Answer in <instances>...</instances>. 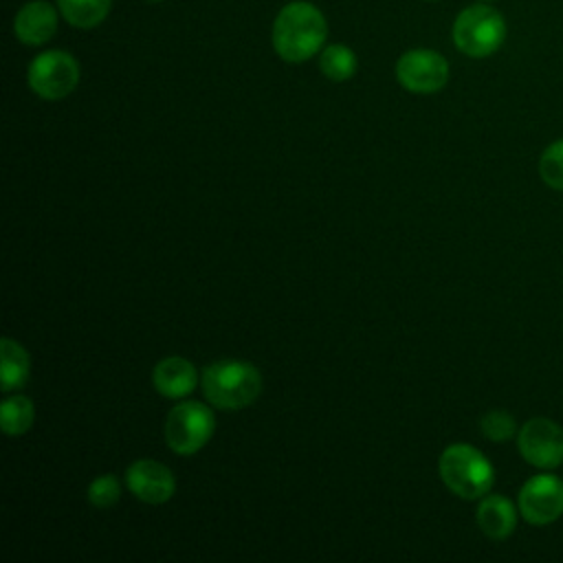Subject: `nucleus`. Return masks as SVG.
<instances>
[{"mask_svg": "<svg viewBox=\"0 0 563 563\" xmlns=\"http://www.w3.org/2000/svg\"><path fill=\"white\" fill-rule=\"evenodd\" d=\"M328 24L323 13L303 0L288 2L273 22V48L290 64L310 59L325 42Z\"/></svg>", "mask_w": 563, "mask_h": 563, "instance_id": "f257e3e1", "label": "nucleus"}, {"mask_svg": "<svg viewBox=\"0 0 563 563\" xmlns=\"http://www.w3.org/2000/svg\"><path fill=\"white\" fill-rule=\"evenodd\" d=\"M205 398L218 409H244L262 394V374L246 361H216L202 369Z\"/></svg>", "mask_w": 563, "mask_h": 563, "instance_id": "f03ea898", "label": "nucleus"}, {"mask_svg": "<svg viewBox=\"0 0 563 563\" xmlns=\"http://www.w3.org/2000/svg\"><path fill=\"white\" fill-rule=\"evenodd\" d=\"M440 479L462 499H482L495 482V468L488 457L471 444H451L438 460Z\"/></svg>", "mask_w": 563, "mask_h": 563, "instance_id": "7ed1b4c3", "label": "nucleus"}, {"mask_svg": "<svg viewBox=\"0 0 563 563\" xmlns=\"http://www.w3.org/2000/svg\"><path fill=\"white\" fill-rule=\"evenodd\" d=\"M504 40L506 20L488 4L466 7L453 22V44L468 57H488Z\"/></svg>", "mask_w": 563, "mask_h": 563, "instance_id": "20e7f679", "label": "nucleus"}, {"mask_svg": "<svg viewBox=\"0 0 563 563\" xmlns=\"http://www.w3.org/2000/svg\"><path fill=\"white\" fill-rule=\"evenodd\" d=\"M213 411L196 400L176 405L165 420L167 446L178 455H191L200 451L213 435Z\"/></svg>", "mask_w": 563, "mask_h": 563, "instance_id": "39448f33", "label": "nucleus"}, {"mask_svg": "<svg viewBox=\"0 0 563 563\" xmlns=\"http://www.w3.org/2000/svg\"><path fill=\"white\" fill-rule=\"evenodd\" d=\"M29 88L48 101L68 97L79 81V64L66 51H44L29 64Z\"/></svg>", "mask_w": 563, "mask_h": 563, "instance_id": "423d86ee", "label": "nucleus"}, {"mask_svg": "<svg viewBox=\"0 0 563 563\" xmlns=\"http://www.w3.org/2000/svg\"><path fill=\"white\" fill-rule=\"evenodd\" d=\"M517 449L521 457L543 471L563 464V427L550 418H530L517 431Z\"/></svg>", "mask_w": 563, "mask_h": 563, "instance_id": "0eeeda50", "label": "nucleus"}, {"mask_svg": "<svg viewBox=\"0 0 563 563\" xmlns=\"http://www.w3.org/2000/svg\"><path fill=\"white\" fill-rule=\"evenodd\" d=\"M517 508L532 526L554 523L563 515V479L552 473L532 475L519 488Z\"/></svg>", "mask_w": 563, "mask_h": 563, "instance_id": "6e6552de", "label": "nucleus"}, {"mask_svg": "<svg viewBox=\"0 0 563 563\" xmlns=\"http://www.w3.org/2000/svg\"><path fill=\"white\" fill-rule=\"evenodd\" d=\"M396 79L409 92L431 95L442 90L449 81V64L431 48H413L398 57Z\"/></svg>", "mask_w": 563, "mask_h": 563, "instance_id": "1a4fd4ad", "label": "nucleus"}, {"mask_svg": "<svg viewBox=\"0 0 563 563\" xmlns=\"http://www.w3.org/2000/svg\"><path fill=\"white\" fill-rule=\"evenodd\" d=\"M125 484L136 499L152 506L165 504L167 499H172L176 490L174 473L163 462H156L150 457L136 460L128 466Z\"/></svg>", "mask_w": 563, "mask_h": 563, "instance_id": "9d476101", "label": "nucleus"}, {"mask_svg": "<svg viewBox=\"0 0 563 563\" xmlns=\"http://www.w3.org/2000/svg\"><path fill=\"white\" fill-rule=\"evenodd\" d=\"M15 37L26 46H40L48 42L57 31V11L46 0L26 2L13 20Z\"/></svg>", "mask_w": 563, "mask_h": 563, "instance_id": "9b49d317", "label": "nucleus"}, {"mask_svg": "<svg viewBox=\"0 0 563 563\" xmlns=\"http://www.w3.org/2000/svg\"><path fill=\"white\" fill-rule=\"evenodd\" d=\"M196 367L183 356H167L154 365L152 385L165 398H183L196 389Z\"/></svg>", "mask_w": 563, "mask_h": 563, "instance_id": "f8f14e48", "label": "nucleus"}, {"mask_svg": "<svg viewBox=\"0 0 563 563\" xmlns=\"http://www.w3.org/2000/svg\"><path fill=\"white\" fill-rule=\"evenodd\" d=\"M517 510L515 504L504 495H484L479 499L475 519L479 530L495 541L508 539L517 528Z\"/></svg>", "mask_w": 563, "mask_h": 563, "instance_id": "ddd939ff", "label": "nucleus"}, {"mask_svg": "<svg viewBox=\"0 0 563 563\" xmlns=\"http://www.w3.org/2000/svg\"><path fill=\"white\" fill-rule=\"evenodd\" d=\"M29 374H31V361H29L26 350L18 341L4 336L0 341V383H2V391L20 389L29 380Z\"/></svg>", "mask_w": 563, "mask_h": 563, "instance_id": "4468645a", "label": "nucleus"}, {"mask_svg": "<svg viewBox=\"0 0 563 563\" xmlns=\"http://www.w3.org/2000/svg\"><path fill=\"white\" fill-rule=\"evenodd\" d=\"M112 0H57L64 20L77 29L97 26L110 11Z\"/></svg>", "mask_w": 563, "mask_h": 563, "instance_id": "2eb2a0df", "label": "nucleus"}, {"mask_svg": "<svg viewBox=\"0 0 563 563\" xmlns=\"http://www.w3.org/2000/svg\"><path fill=\"white\" fill-rule=\"evenodd\" d=\"M35 407L31 398L15 394L2 400L0 405V427L7 435H22L33 427Z\"/></svg>", "mask_w": 563, "mask_h": 563, "instance_id": "dca6fc26", "label": "nucleus"}, {"mask_svg": "<svg viewBox=\"0 0 563 563\" xmlns=\"http://www.w3.org/2000/svg\"><path fill=\"white\" fill-rule=\"evenodd\" d=\"M321 73L332 81H345L356 73V55L345 44H330L319 57Z\"/></svg>", "mask_w": 563, "mask_h": 563, "instance_id": "f3484780", "label": "nucleus"}, {"mask_svg": "<svg viewBox=\"0 0 563 563\" xmlns=\"http://www.w3.org/2000/svg\"><path fill=\"white\" fill-rule=\"evenodd\" d=\"M539 176L548 187L563 191V139L543 150L539 158Z\"/></svg>", "mask_w": 563, "mask_h": 563, "instance_id": "a211bd4d", "label": "nucleus"}, {"mask_svg": "<svg viewBox=\"0 0 563 563\" xmlns=\"http://www.w3.org/2000/svg\"><path fill=\"white\" fill-rule=\"evenodd\" d=\"M479 429L493 442H508L510 438L517 435V422L504 409H493L484 413V418L479 420Z\"/></svg>", "mask_w": 563, "mask_h": 563, "instance_id": "6ab92c4d", "label": "nucleus"}, {"mask_svg": "<svg viewBox=\"0 0 563 563\" xmlns=\"http://www.w3.org/2000/svg\"><path fill=\"white\" fill-rule=\"evenodd\" d=\"M86 497L88 501L95 506V508H110L119 501L121 497V482L117 475L108 473V475H99L90 482L88 490H86Z\"/></svg>", "mask_w": 563, "mask_h": 563, "instance_id": "aec40b11", "label": "nucleus"}, {"mask_svg": "<svg viewBox=\"0 0 563 563\" xmlns=\"http://www.w3.org/2000/svg\"><path fill=\"white\" fill-rule=\"evenodd\" d=\"M147 2H158V0H147Z\"/></svg>", "mask_w": 563, "mask_h": 563, "instance_id": "412c9836", "label": "nucleus"}]
</instances>
